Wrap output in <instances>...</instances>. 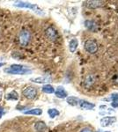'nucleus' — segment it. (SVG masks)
Here are the masks:
<instances>
[{"mask_svg": "<svg viewBox=\"0 0 118 132\" xmlns=\"http://www.w3.org/2000/svg\"><path fill=\"white\" fill-rule=\"evenodd\" d=\"M35 129L38 132H47L48 130V127L45 124V122L39 121V122H36L35 124Z\"/></svg>", "mask_w": 118, "mask_h": 132, "instance_id": "nucleus-9", "label": "nucleus"}, {"mask_svg": "<svg viewBox=\"0 0 118 132\" xmlns=\"http://www.w3.org/2000/svg\"><path fill=\"white\" fill-rule=\"evenodd\" d=\"M5 109H4V108L0 107V118L5 114Z\"/></svg>", "mask_w": 118, "mask_h": 132, "instance_id": "nucleus-21", "label": "nucleus"}, {"mask_svg": "<svg viewBox=\"0 0 118 132\" xmlns=\"http://www.w3.org/2000/svg\"><path fill=\"white\" fill-rule=\"evenodd\" d=\"M111 100H112V106L114 108H118V93L116 94H113L111 96Z\"/></svg>", "mask_w": 118, "mask_h": 132, "instance_id": "nucleus-20", "label": "nucleus"}, {"mask_svg": "<svg viewBox=\"0 0 118 132\" xmlns=\"http://www.w3.org/2000/svg\"><path fill=\"white\" fill-rule=\"evenodd\" d=\"M25 114H35V116H41L42 114V110L41 108H34L27 111H24Z\"/></svg>", "mask_w": 118, "mask_h": 132, "instance_id": "nucleus-14", "label": "nucleus"}, {"mask_svg": "<svg viewBox=\"0 0 118 132\" xmlns=\"http://www.w3.org/2000/svg\"><path fill=\"white\" fill-rule=\"evenodd\" d=\"M4 65H5L4 63H0V67H2V66H4Z\"/></svg>", "mask_w": 118, "mask_h": 132, "instance_id": "nucleus-24", "label": "nucleus"}, {"mask_svg": "<svg viewBox=\"0 0 118 132\" xmlns=\"http://www.w3.org/2000/svg\"><path fill=\"white\" fill-rule=\"evenodd\" d=\"M22 94L25 98H27V99H28V100H35V98L37 97L38 93L35 87L29 86V87L25 88L24 90L22 91Z\"/></svg>", "mask_w": 118, "mask_h": 132, "instance_id": "nucleus-4", "label": "nucleus"}, {"mask_svg": "<svg viewBox=\"0 0 118 132\" xmlns=\"http://www.w3.org/2000/svg\"><path fill=\"white\" fill-rule=\"evenodd\" d=\"M85 27H87V28L89 29V30H92V31H94L96 30V28H97V27H96L95 23L93 22V21H91V20H86L85 21Z\"/></svg>", "mask_w": 118, "mask_h": 132, "instance_id": "nucleus-17", "label": "nucleus"}, {"mask_svg": "<svg viewBox=\"0 0 118 132\" xmlns=\"http://www.w3.org/2000/svg\"><path fill=\"white\" fill-rule=\"evenodd\" d=\"M2 97H3V93L0 92V102H1V101H2Z\"/></svg>", "mask_w": 118, "mask_h": 132, "instance_id": "nucleus-23", "label": "nucleus"}, {"mask_svg": "<svg viewBox=\"0 0 118 132\" xmlns=\"http://www.w3.org/2000/svg\"><path fill=\"white\" fill-rule=\"evenodd\" d=\"M85 5L89 8H97L102 5V2L101 1H87L85 2Z\"/></svg>", "mask_w": 118, "mask_h": 132, "instance_id": "nucleus-12", "label": "nucleus"}, {"mask_svg": "<svg viewBox=\"0 0 118 132\" xmlns=\"http://www.w3.org/2000/svg\"><path fill=\"white\" fill-rule=\"evenodd\" d=\"M4 71L6 73L13 74V75H25V74L31 72L30 70L26 69L24 66L20 64H12L9 68H6Z\"/></svg>", "mask_w": 118, "mask_h": 132, "instance_id": "nucleus-1", "label": "nucleus"}, {"mask_svg": "<svg viewBox=\"0 0 118 132\" xmlns=\"http://www.w3.org/2000/svg\"><path fill=\"white\" fill-rule=\"evenodd\" d=\"M78 105L80 108L85 110H92L93 108H95V105L93 103H91V102H88L86 101H84V100H80L78 101Z\"/></svg>", "mask_w": 118, "mask_h": 132, "instance_id": "nucleus-8", "label": "nucleus"}, {"mask_svg": "<svg viewBox=\"0 0 118 132\" xmlns=\"http://www.w3.org/2000/svg\"><path fill=\"white\" fill-rule=\"evenodd\" d=\"M51 78L49 76H43V77H39V78H31V81L38 83V84H44L47 82H50Z\"/></svg>", "mask_w": 118, "mask_h": 132, "instance_id": "nucleus-10", "label": "nucleus"}, {"mask_svg": "<svg viewBox=\"0 0 118 132\" xmlns=\"http://www.w3.org/2000/svg\"><path fill=\"white\" fill-rule=\"evenodd\" d=\"M78 100L76 97H69L67 98V102L70 106H78Z\"/></svg>", "mask_w": 118, "mask_h": 132, "instance_id": "nucleus-18", "label": "nucleus"}, {"mask_svg": "<svg viewBox=\"0 0 118 132\" xmlns=\"http://www.w3.org/2000/svg\"><path fill=\"white\" fill-rule=\"evenodd\" d=\"M45 35L48 37V39H49L50 41H56V40L58 38V34H57V31L56 30L54 27H49V28L46 29L45 31Z\"/></svg>", "mask_w": 118, "mask_h": 132, "instance_id": "nucleus-6", "label": "nucleus"}, {"mask_svg": "<svg viewBox=\"0 0 118 132\" xmlns=\"http://www.w3.org/2000/svg\"><path fill=\"white\" fill-rule=\"evenodd\" d=\"M106 132H110V131H106Z\"/></svg>", "mask_w": 118, "mask_h": 132, "instance_id": "nucleus-25", "label": "nucleus"}, {"mask_svg": "<svg viewBox=\"0 0 118 132\" xmlns=\"http://www.w3.org/2000/svg\"><path fill=\"white\" fill-rule=\"evenodd\" d=\"M31 41V34L28 30H21L19 35V42L20 44L23 47H27Z\"/></svg>", "mask_w": 118, "mask_h": 132, "instance_id": "nucleus-2", "label": "nucleus"}, {"mask_svg": "<svg viewBox=\"0 0 118 132\" xmlns=\"http://www.w3.org/2000/svg\"><path fill=\"white\" fill-rule=\"evenodd\" d=\"M80 132H93L90 128H84V129Z\"/></svg>", "mask_w": 118, "mask_h": 132, "instance_id": "nucleus-22", "label": "nucleus"}, {"mask_svg": "<svg viewBox=\"0 0 118 132\" xmlns=\"http://www.w3.org/2000/svg\"><path fill=\"white\" fill-rule=\"evenodd\" d=\"M14 5L17 6V7H20V8H29V9H32L36 13L40 14V15H43V12L36 5H32L30 3H26V2H15Z\"/></svg>", "mask_w": 118, "mask_h": 132, "instance_id": "nucleus-3", "label": "nucleus"}, {"mask_svg": "<svg viewBox=\"0 0 118 132\" xmlns=\"http://www.w3.org/2000/svg\"><path fill=\"white\" fill-rule=\"evenodd\" d=\"M55 94L57 98H60V99H64V98H66L68 96L66 91L64 90V88L62 86L57 87V91L55 92Z\"/></svg>", "mask_w": 118, "mask_h": 132, "instance_id": "nucleus-11", "label": "nucleus"}, {"mask_svg": "<svg viewBox=\"0 0 118 132\" xmlns=\"http://www.w3.org/2000/svg\"><path fill=\"white\" fill-rule=\"evenodd\" d=\"M116 122V118L115 116H106L100 120V125L101 127H108L111 126Z\"/></svg>", "mask_w": 118, "mask_h": 132, "instance_id": "nucleus-7", "label": "nucleus"}, {"mask_svg": "<svg viewBox=\"0 0 118 132\" xmlns=\"http://www.w3.org/2000/svg\"><path fill=\"white\" fill-rule=\"evenodd\" d=\"M85 50L90 54H94L98 51V45L93 40H88L85 42Z\"/></svg>", "mask_w": 118, "mask_h": 132, "instance_id": "nucleus-5", "label": "nucleus"}, {"mask_svg": "<svg viewBox=\"0 0 118 132\" xmlns=\"http://www.w3.org/2000/svg\"><path fill=\"white\" fill-rule=\"evenodd\" d=\"M42 90L45 93H55L54 87H53L52 86H50V85H45V86L42 87Z\"/></svg>", "mask_w": 118, "mask_h": 132, "instance_id": "nucleus-16", "label": "nucleus"}, {"mask_svg": "<svg viewBox=\"0 0 118 132\" xmlns=\"http://www.w3.org/2000/svg\"><path fill=\"white\" fill-rule=\"evenodd\" d=\"M6 100H11V101H18L19 100V94L16 91H12L10 93L6 95Z\"/></svg>", "mask_w": 118, "mask_h": 132, "instance_id": "nucleus-15", "label": "nucleus"}, {"mask_svg": "<svg viewBox=\"0 0 118 132\" xmlns=\"http://www.w3.org/2000/svg\"><path fill=\"white\" fill-rule=\"evenodd\" d=\"M48 114L50 118H55L56 116H59V111L56 108H50L48 110Z\"/></svg>", "mask_w": 118, "mask_h": 132, "instance_id": "nucleus-19", "label": "nucleus"}, {"mask_svg": "<svg viewBox=\"0 0 118 132\" xmlns=\"http://www.w3.org/2000/svg\"><path fill=\"white\" fill-rule=\"evenodd\" d=\"M78 40L77 39H72V41L70 42V43H69V48H70V51L72 53H73L76 51L77 50V48H78Z\"/></svg>", "mask_w": 118, "mask_h": 132, "instance_id": "nucleus-13", "label": "nucleus"}]
</instances>
